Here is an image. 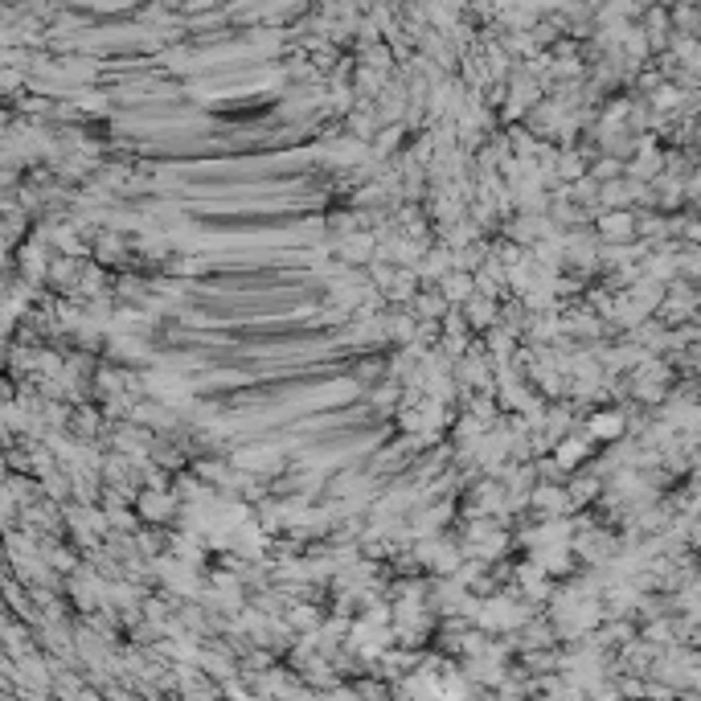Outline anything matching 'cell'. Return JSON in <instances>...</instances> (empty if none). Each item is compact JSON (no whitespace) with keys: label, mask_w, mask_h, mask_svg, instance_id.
<instances>
[{"label":"cell","mask_w":701,"mask_h":701,"mask_svg":"<svg viewBox=\"0 0 701 701\" xmlns=\"http://www.w3.org/2000/svg\"><path fill=\"white\" fill-rule=\"evenodd\" d=\"M632 230H636V218H632V213H607V218H599L603 238H623V234H632Z\"/></svg>","instance_id":"obj_1"},{"label":"cell","mask_w":701,"mask_h":701,"mask_svg":"<svg viewBox=\"0 0 701 701\" xmlns=\"http://www.w3.org/2000/svg\"><path fill=\"white\" fill-rule=\"evenodd\" d=\"M447 267H451V251H431L427 254V263L418 267V275L435 279V275H447Z\"/></svg>","instance_id":"obj_3"},{"label":"cell","mask_w":701,"mask_h":701,"mask_svg":"<svg viewBox=\"0 0 701 701\" xmlns=\"http://www.w3.org/2000/svg\"><path fill=\"white\" fill-rule=\"evenodd\" d=\"M558 172H562V177H583V160H578V156H562V160H558Z\"/></svg>","instance_id":"obj_5"},{"label":"cell","mask_w":701,"mask_h":701,"mask_svg":"<svg viewBox=\"0 0 701 701\" xmlns=\"http://www.w3.org/2000/svg\"><path fill=\"white\" fill-rule=\"evenodd\" d=\"M623 431V418L619 414H595L591 418V435H599V439H615Z\"/></svg>","instance_id":"obj_2"},{"label":"cell","mask_w":701,"mask_h":701,"mask_svg":"<svg viewBox=\"0 0 701 701\" xmlns=\"http://www.w3.org/2000/svg\"><path fill=\"white\" fill-rule=\"evenodd\" d=\"M418 312H423V316H427V324H431V320L443 312V300H435V296H423V300H418Z\"/></svg>","instance_id":"obj_6"},{"label":"cell","mask_w":701,"mask_h":701,"mask_svg":"<svg viewBox=\"0 0 701 701\" xmlns=\"http://www.w3.org/2000/svg\"><path fill=\"white\" fill-rule=\"evenodd\" d=\"M443 287H447L455 300H468V292H472V275H463V271H459V275H451Z\"/></svg>","instance_id":"obj_4"}]
</instances>
